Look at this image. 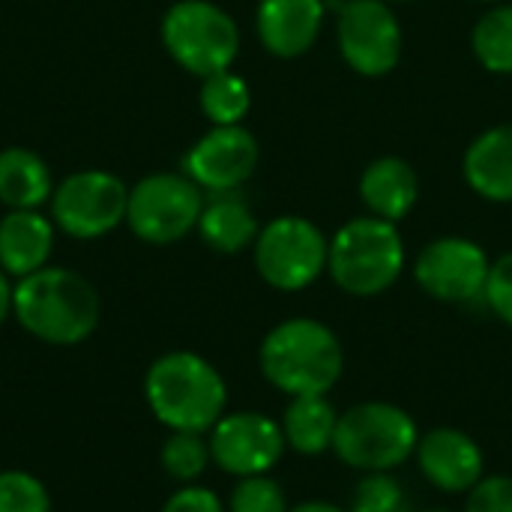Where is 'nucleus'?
<instances>
[{
    "label": "nucleus",
    "mask_w": 512,
    "mask_h": 512,
    "mask_svg": "<svg viewBox=\"0 0 512 512\" xmlns=\"http://www.w3.org/2000/svg\"><path fill=\"white\" fill-rule=\"evenodd\" d=\"M12 315L33 339L72 348L99 327V294L81 273L48 264L15 282Z\"/></svg>",
    "instance_id": "nucleus-1"
},
{
    "label": "nucleus",
    "mask_w": 512,
    "mask_h": 512,
    "mask_svg": "<svg viewBox=\"0 0 512 512\" xmlns=\"http://www.w3.org/2000/svg\"><path fill=\"white\" fill-rule=\"evenodd\" d=\"M144 396L153 417L171 432L207 435L228 408L225 378L192 351H171L153 360L144 375Z\"/></svg>",
    "instance_id": "nucleus-2"
},
{
    "label": "nucleus",
    "mask_w": 512,
    "mask_h": 512,
    "mask_svg": "<svg viewBox=\"0 0 512 512\" xmlns=\"http://www.w3.org/2000/svg\"><path fill=\"white\" fill-rule=\"evenodd\" d=\"M258 363L261 375L291 399L327 396L345 372V348L327 324L288 318L264 336Z\"/></svg>",
    "instance_id": "nucleus-3"
},
{
    "label": "nucleus",
    "mask_w": 512,
    "mask_h": 512,
    "mask_svg": "<svg viewBox=\"0 0 512 512\" xmlns=\"http://www.w3.org/2000/svg\"><path fill=\"white\" fill-rule=\"evenodd\" d=\"M405 270V240L396 222L360 216L342 225L330 240L327 273L351 297H378L396 285Z\"/></svg>",
    "instance_id": "nucleus-4"
},
{
    "label": "nucleus",
    "mask_w": 512,
    "mask_h": 512,
    "mask_svg": "<svg viewBox=\"0 0 512 512\" xmlns=\"http://www.w3.org/2000/svg\"><path fill=\"white\" fill-rule=\"evenodd\" d=\"M420 444L414 417L393 402H360L339 414L333 453L354 471L393 474Z\"/></svg>",
    "instance_id": "nucleus-5"
},
{
    "label": "nucleus",
    "mask_w": 512,
    "mask_h": 512,
    "mask_svg": "<svg viewBox=\"0 0 512 512\" xmlns=\"http://www.w3.org/2000/svg\"><path fill=\"white\" fill-rule=\"evenodd\" d=\"M162 45L180 69L207 78L237 60L240 27L210 0H177L162 18Z\"/></svg>",
    "instance_id": "nucleus-6"
},
{
    "label": "nucleus",
    "mask_w": 512,
    "mask_h": 512,
    "mask_svg": "<svg viewBox=\"0 0 512 512\" xmlns=\"http://www.w3.org/2000/svg\"><path fill=\"white\" fill-rule=\"evenodd\" d=\"M258 276L276 291H303L327 270L330 240L306 216H279L267 222L252 246Z\"/></svg>",
    "instance_id": "nucleus-7"
},
{
    "label": "nucleus",
    "mask_w": 512,
    "mask_h": 512,
    "mask_svg": "<svg viewBox=\"0 0 512 512\" xmlns=\"http://www.w3.org/2000/svg\"><path fill=\"white\" fill-rule=\"evenodd\" d=\"M204 210V189L186 174L159 171L129 186L126 225L150 246H171L198 228Z\"/></svg>",
    "instance_id": "nucleus-8"
},
{
    "label": "nucleus",
    "mask_w": 512,
    "mask_h": 512,
    "mask_svg": "<svg viewBox=\"0 0 512 512\" xmlns=\"http://www.w3.org/2000/svg\"><path fill=\"white\" fill-rule=\"evenodd\" d=\"M129 186L102 168H81L54 186L48 201L57 231L75 240H99L126 222Z\"/></svg>",
    "instance_id": "nucleus-9"
},
{
    "label": "nucleus",
    "mask_w": 512,
    "mask_h": 512,
    "mask_svg": "<svg viewBox=\"0 0 512 512\" xmlns=\"http://www.w3.org/2000/svg\"><path fill=\"white\" fill-rule=\"evenodd\" d=\"M342 60L363 78H384L399 66L402 27L387 0H345L336 15Z\"/></svg>",
    "instance_id": "nucleus-10"
},
{
    "label": "nucleus",
    "mask_w": 512,
    "mask_h": 512,
    "mask_svg": "<svg viewBox=\"0 0 512 512\" xmlns=\"http://www.w3.org/2000/svg\"><path fill=\"white\" fill-rule=\"evenodd\" d=\"M207 435L213 465L237 480L270 474L288 447L282 426L258 411L225 414Z\"/></svg>",
    "instance_id": "nucleus-11"
},
{
    "label": "nucleus",
    "mask_w": 512,
    "mask_h": 512,
    "mask_svg": "<svg viewBox=\"0 0 512 512\" xmlns=\"http://www.w3.org/2000/svg\"><path fill=\"white\" fill-rule=\"evenodd\" d=\"M489 255L468 237L432 240L414 264L417 285L441 303H471L483 297L489 279Z\"/></svg>",
    "instance_id": "nucleus-12"
},
{
    "label": "nucleus",
    "mask_w": 512,
    "mask_h": 512,
    "mask_svg": "<svg viewBox=\"0 0 512 512\" xmlns=\"http://www.w3.org/2000/svg\"><path fill=\"white\" fill-rule=\"evenodd\" d=\"M261 147L246 126H213L183 156V174L210 192H237L258 168Z\"/></svg>",
    "instance_id": "nucleus-13"
},
{
    "label": "nucleus",
    "mask_w": 512,
    "mask_h": 512,
    "mask_svg": "<svg viewBox=\"0 0 512 512\" xmlns=\"http://www.w3.org/2000/svg\"><path fill=\"white\" fill-rule=\"evenodd\" d=\"M414 456L420 474L447 495H468L486 477V456L462 429H432L420 435Z\"/></svg>",
    "instance_id": "nucleus-14"
},
{
    "label": "nucleus",
    "mask_w": 512,
    "mask_h": 512,
    "mask_svg": "<svg viewBox=\"0 0 512 512\" xmlns=\"http://www.w3.org/2000/svg\"><path fill=\"white\" fill-rule=\"evenodd\" d=\"M327 0H261L255 27L261 45L282 60L303 57L321 36Z\"/></svg>",
    "instance_id": "nucleus-15"
},
{
    "label": "nucleus",
    "mask_w": 512,
    "mask_h": 512,
    "mask_svg": "<svg viewBox=\"0 0 512 512\" xmlns=\"http://www.w3.org/2000/svg\"><path fill=\"white\" fill-rule=\"evenodd\" d=\"M57 225L42 210H6L0 216V270L24 279L48 267Z\"/></svg>",
    "instance_id": "nucleus-16"
},
{
    "label": "nucleus",
    "mask_w": 512,
    "mask_h": 512,
    "mask_svg": "<svg viewBox=\"0 0 512 512\" xmlns=\"http://www.w3.org/2000/svg\"><path fill=\"white\" fill-rule=\"evenodd\" d=\"M360 198L372 216L399 222L414 210V204L420 198L417 171L411 168V162H405L399 156H381L366 165V171L360 177Z\"/></svg>",
    "instance_id": "nucleus-17"
},
{
    "label": "nucleus",
    "mask_w": 512,
    "mask_h": 512,
    "mask_svg": "<svg viewBox=\"0 0 512 512\" xmlns=\"http://www.w3.org/2000/svg\"><path fill=\"white\" fill-rule=\"evenodd\" d=\"M468 186L495 204H512V123H501L474 138L465 153Z\"/></svg>",
    "instance_id": "nucleus-18"
},
{
    "label": "nucleus",
    "mask_w": 512,
    "mask_h": 512,
    "mask_svg": "<svg viewBox=\"0 0 512 512\" xmlns=\"http://www.w3.org/2000/svg\"><path fill=\"white\" fill-rule=\"evenodd\" d=\"M195 231L213 252L237 255L255 246L261 228L252 207L237 192H210V198H204V210L198 216Z\"/></svg>",
    "instance_id": "nucleus-19"
},
{
    "label": "nucleus",
    "mask_w": 512,
    "mask_h": 512,
    "mask_svg": "<svg viewBox=\"0 0 512 512\" xmlns=\"http://www.w3.org/2000/svg\"><path fill=\"white\" fill-rule=\"evenodd\" d=\"M54 195L48 162L30 147L0 150V204L6 210H39Z\"/></svg>",
    "instance_id": "nucleus-20"
},
{
    "label": "nucleus",
    "mask_w": 512,
    "mask_h": 512,
    "mask_svg": "<svg viewBox=\"0 0 512 512\" xmlns=\"http://www.w3.org/2000/svg\"><path fill=\"white\" fill-rule=\"evenodd\" d=\"M279 426L291 450L300 456H321L333 450L339 414L327 396H294Z\"/></svg>",
    "instance_id": "nucleus-21"
},
{
    "label": "nucleus",
    "mask_w": 512,
    "mask_h": 512,
    "mask_svg": "<svg viewBox=\"0 0 512 512\" xmlns=\"http://www.w3.org/2000/svg\"><path fill=\"white\" fill-rule=\"evenodd\" d=\"M198 102L213 126H237L252 108V90L246 78H240L231 69H222L216 75L201 78Z\"/></svg>",
    "instance_id": "nucleus-22"
},
{
    "label": "nucleus",
    "mask_w": 512,
    "mask_h": 512,
    "mask_svg": "<svg viewBox=\"0 0 512 512\" xmlns=\"http://www.w3.org/2000/svg\"><path fill=\"white\" fill-rule=\"evenodd\" d=\"M471 48L483 69L512 75V3H495L471 33Z\"/></svg>",
    "instance_id": "nucleus-23"
},
{
    "label": "nucleus",
    "mask_w": 512,
    "mask_h": 512,
    "mask_svg": "<svg viewBox=\"0 0 512 512\" xmlns=\"http://www.w3.org/2000/svg\"><path fill=\"white\" fill-rule=\"evenodd\" d=\"M159 462H162V468H165V474L171 480L189 486L213 462L210 441L204 435H198V432H171V438L165 441V447L159 453Z\"/></svg>",
    "instance_id": "nucleus-24"
},
{
    "label": "nucleus",
    "mask_w": 512,
    "mask_h": 512,
    "mask_svg": "<svg viewBox=\"0 0 512 512\" xmlns=\"http://www.w3.org/2000/svg\"><path fill=\"white\" fill-rule=\"evenodd\" d=\"M0 512H51V495L27 471H0Z\"/></svg>",
    "instance_id": "nucleus-25"
},
{
    "label": "nucleus",
    "mask_w": 512,
    "mask_h": 512,
    "mask_svg": "<svg viewBox=\"0 0 512 512\" xmlns=\"http://www.w3.org/2000/svg\"><path fill=\"white\" fill-rule=\"evenodd\" d=\"M348 512H411L405 486L393 474H366Z\"/></svg>",
    "instance_id": "nucleus-26"
},
{
    "label": "nucleus",
    "mask_w": 512,
    "mask_h": 512,
    "mask_svg": "<svg viewBox=\"0 0 512 512\" xmlns=\"http://www.w3.org/2000/svg\"><path fill=\"white\" fill-rule=\"evenodd\" d=\"M282 486L270 474L243 477L228 498V512H288Z\"/></svg>",
    "instance_id": "nucleus-27"
},
{
    "label": "nucleus",
    "mask_w": 512,
    "mask_h": 512,
    "mask_svg": "<svg viewBox=\"0 0 512 512\" xmlns=\"http://www.w3.org/2000/svg\"><path fill=\"white\" fill-rule=\"evenodd\" d=\"M483 297H486L489 309H492L507 327H512V252L501 255L498 261H492Z\"/></svg>",
    "instance_id": "nucleus-28"
},
{
    "label": "nucleus",
    "mask_w": 512,
    "mask_h": 512,
    "mask_svg": "<svg viewBox=\"0 0 512 512\" xmlns=\"http://www.w3.org/2000/svg\"><path fill=\"white\" fill-rule=\"evenodd\" d=\"M465 512H512V477H483L468 492Z\"/></svg>",
    "instance_id": "nucleus-29"
},
{
    "label": "nucleus",
    "mask_w": 512,
    "mask_h": 512,
    "mask_svg": "<svg viewBox=\"0 0 512 512\" xmlns=\"http://www.w3.org/2000/svg\"><path fill=\"white\" fill-rule=\"evenodd\" d=\"M162 512H228V510H225V504L219 501V495H216V492H210V489H204V486L189 483V486L177 489V492L165 501Z\"/></svg>",
    "instance_id": "nucleus-30"
},
{
    "label": "nucleus",
    "mask_w": 512,
    "mask_h": 512,
    "mask_svg": "<svg viewBox=\"0 0 512 512\" xmlns=\"http://www.w3.org/2000/svg\"><path fill=\"white\" fill-rule=\"evenodd\" d=\"M12 294H15V285H12L9 276L0 270V324L12 315Z\"/></svg>",
    "instance_id": "nucleus-31"
},
{
    "label": "nucleus",
    "mask_w": 512,
    "mask_h": 512,
    "mask_svg": "<svg viewBox=\"0 0 512 512\" xmlns=\"http://www.w3.org/2000/svg\"><path fill=\"white\" fill-rule=\"evenodd\" d=\"M288 512H348V510H342V507H336V504H330V501H303V504L291 507Z\"/></svg>",
    "instance_id": "nucleus-32"
},
{
    "label": "nucleus",
    "mask_w": 512,
    "mask_h": 512,
    "mask_svg": "<svg viewBox=\"0 0 512 512\" xmlns=\"http://www.w3.org/2000/svg\"><path fill=\"white\" fill-rule=\"evenodd\" d=\"M477 3H498V0H477Z\"/></svg>",
    "instance_id": "nucleus-33"
},
{
    "label": "nucleus",
    "mask_w": 512,
    "mask_h": 512,
    "mask_svg": "<svg viewBox=\"0 0 512 512\" xmlns=\"http://www.w3.org/2000/svg\"><path fill=\"white\" fill-rule=\"evenodd\" d=\"M387 3H405V0H387Z\"/></svg>",
    "instance_id": "nucleus-34"
},
{
    "label": "nucleus",
    "mask_w": 512,
    "mask_h": 512,
    "mask_svg": "<svg viewBox=\"0 0 512 512\" xmlns=\"http://www.w3.org/2000/svg\"><path fill=\"white\" fill-rule=\"evenodd\" d=\"M423 512H447V510H423Z\"/></svg>",
    "instance_id": "nucleus-35"
},
{
    "label": "nucleus",
    "mask_w": 512,
    "mask_h": 512,
    "mask_svg": "<svg viewBox=\"0 0 512 512\" xmlns=\"http://www.w3.org/2000/svg\"><path fill=\"white\" fill-rule=\"evenodd\" d=\"M333 3H336V0H333Z\"/></svg>",
    "instance_id": "nucleus-36"
}]
</instances>
